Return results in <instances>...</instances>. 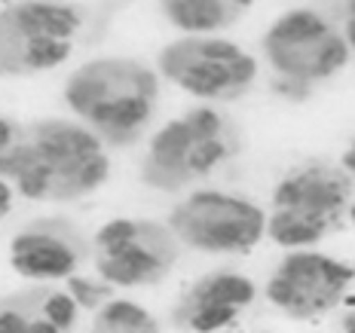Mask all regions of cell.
<instances>
[{"instance_id":"cell-1","label":"cell","mask_w":355,"mask_h":333,"mask_svg":"<svg viewBox=\"0 0 355 333\" xmlns=\"http://www.w3.org/2000/svg\"><path fill=\"white\" fill-rule=\"evenodd\" d=\"M64 105L105 147H125L157 114L159 77L141 58L101 55L68 77Z\"/></svg>"},{"instance_id":"cell-2","label":"cell","mask_w":355,"mask_h":333,"mask_svg":"<svg viewBox=\"0 0 355 333\" xmlns=\"http://www.w3.org/2000/svg\"><path fill=\"white\" fill-rule=\"evenodd\" d=\"M107 177V147L83 123L49 116L28 125L12 187L31 202H77L105 187Z\"/></svg>"},{"instance_id":"cell-3","label":"cell","mask_w":355,"mask_h":333,"mask_svg":"<svg viewBox=\"0 0 355 333\" xmlns=\"http://www.w3.org/2000/svg\"><path fill=\"white\" fill-rule=\"evenodd\" d=\"M233 150L236 138L224 116L211 107H193L147 141L141 181L159 193H181L224 165Z\"/></svg>"},{"instance_id":"cell-4","label":"cell","mask_w":355,"mask_h":333,"mask_svg":"<svg viewBox=\"0 0 355 333\" xmlns=\"http://www.w3.org/2000/svg\"><path fill=\"white\" fill-rule=\"evenodd\" d=\"M83 12L62 0H12L0 10V77H37L64 64Z\"/></svg>"},{"instance_id":"cell-5","label":"cell","mask_w":355,"mask_h":333,"mask_svg":"<svg viewBox=\"0 0 355 333\" xmlns=\"http://www.w3.org/2000/svg\"><path fill=\"white\" fill-rule=\"evenodd\" d=\"M349 208V181L328 165H306L282 177L272 193L266 233L276 245L303 251L334 233Z\"/></svg>"},{"instance_id":"cell-6","label":"cell","mask_w":355,"mask_h":333,"mask_svg":"<svg viewBox=\"0 0 355 333\" xmlns=\"http://www.w3.org/2000/svg\"><path fill=\"white\" fill-rule=\"evenodd\" d=\"M157 71L202 101H236L257 77L254 55L218 34H184L162 46Z\"/></svg>"},{"instance_id":"cell-7","label":"cell","mask_w":355,"mask_h":333,"mask_svg":"<svg viewBox=\"0 0 355 333\" xmlns=\"http://www.w3.org/2000/svg\"><path fill=\"white\" fill-rule=\"evenodd\" d=\"M181 245L172 229L144 217H114L92 239L95 272L110 287H150L175 269Z\"/></svg>"},{"instance_id":"cell-8","label":"cell","mask_w":355,"mask_h":333,"mask_svg":"<svg viewBox=\"0 0 355 333\" xmlns=\"http://www.w3.org/2000/svg\"><path fill=\"white\" fill-rule=\"evenodd\" d=\"M263 53L272 71L279 73L282 92L306 89L322 80H331L349 62V46L334 28L313 10H291L270 25L263 37Z\"/></svg>"},{"instance_id":"cell-9","label":"cell","mask_w":355,"mask_h":333,"mask_svg":"<svg viewBox=\"0 0 355 333\" xmlns=\"http://www.w3.org/2000/svg\"><path fill=\"white\" fill-rule=\"evenodd\" d=\"M168 229L178 245L202 254H242L266 235L261 205L220 190H193L168 214Z\"/></svg>"},{"instance_id":"cell-10","label":"cell","mask_w":355,"mask_h":333,"mask_svg":"<svg viewBox=\"0 0 355 333\" xmlns=\"http://www.w3.org/2000/svg\"><path fill=\"white\" fill-rule=\"evenodd\" d=\"M355 272L346 263L315 251H291L272 269L266 297L282 315L294 321H313L343 303Z\"/></svg>"},{"instance_id":"cell-11","label":"cell","mask_w":355,"mask_h":333,"mask_svg":"<svg viewBox=\"0 0 355 333\" xmlns=\"http://www.w3.org/2000/svg\"><path fill=\"white\" fill-rule=\"evenodd\" d=\"M89 254L80 229L64 217H40L21 226L10 242V266L34 285H53L77 276Z\"/></svg>"},{"instance_id":"cell-12","label":"cell","mask_w":355,"mask_h":333,"mask_svg":"<svg viewBox=\"0 0 355 333\" xmlns=\"http://www.w3.org/2000/svg\"><path fill=\"white\" fill-rule=\"evenodd\" d=\"M254 303V285L239 272H209L181 294L175 324L190 333H218Z\"/></svg>"},{"instance_id":"cell-13","label":"cell","mask_w":355,"mask_h":333,"mask_svg":"<svg viewBox=\"0 0 355 333\" xmlns=\"http://www.w3.org/2000/svg\"><path fill=\"white\" fill-rule=\"evenodd\" d=\"M80 306L55 285H28L0 300V333H73Z\"/></svg>"},{"instance_id":"cell-14","label":"cell","mask_w":355,"mask_h":333,"mask_svg":"<svg viewBox=\"0 0 355 333\" xmlns=\"http://www.w3.org/2000/svg\"><path fill=\"white\" fill-rule=\"evenodd\" d=\"M254 0H159L162 16L184 34H218L248 10Z\"/></svg>"},{"instance_id":"cell-15","label":"cell","mask_w":355,"mask_h":333,"mask_svg":"<svg viewBox=\"0 0 355 333\" xmlns=\"http://www.w3.org/2000/svg\"><path fill=\"white\" fill-rule=\"evenodd\" d=\"M89 333H162V327L141 303L110 297L105 306L95 309Z\"/></svg>"},{"instance_id":"cell-16","label":"cell","mask_w":355,"mask_h":333,"mask_svg":"<svg viewBox=\"0 0 355 333\" xmlns=\"http://www.w3.org/2000/svg\"><path fill=\"white\" fill-rule=\"evenodd\" d=\"M25 135L28 125L0 114V181H12V174H16L21 150H25Z\"/></svg>"},{"instance_id":"cell-17","label":"cell","mask_w":355,"mask_h":333,"mask_svg":"<svg viewBox=\"0 0 355 333\" xmlns=\"http://www.w3.org/2000/svg\"><path fill=\"white\" fill-rule=\"evenodd\" d=\"M68 294L77 300L80 309H92V312L114 297L107 281H89V278H80V276L68 278Z\"/></svg>"},{"instance_id":"cell-18","label":"cell","mask_w":355,"mask_h":333,"mask_svg":"<svg viewBox=\"0 0 355 333\" xmlns=\"http://www.w3.org/2000/svg\"><path fill=\"white\" fill-rule=\"evenodd\" d=\"M10 211H12V187L10 181H0V224L10 217Z\"/></svg>"},{"instance_id":"cell-19","label":"cell","mask_w":355,"mask_h":333,"mask_svg":"<svg viewBox=\"0 0 355 333\" xmlns=\"http://www.w3.org/2000/svg\"><path fill=\"white\" fill-rule=\"evenodd\" d=\"M346 46H352L355 49V16H349V21H346Z\"/></svg>"},{"instance_id":"cell-20","label":"cell","mask_w":355,"mask_h":333,"mask_svg":"<svg viewBox=\"0 0 355 333\" xmlns=\"http://www.w3.org/2000/svg\"><path fill=\"white\" fill-rule=\"evenodd\" d=\"M343 333H355V309L346 312V318H343Z\"/></svg>"},{"instance_id":"cell-21","label":"cell","mask_w":355,"mask_h":333,"mask_svg":"<svg viewBox=\"0 0 355 333\" xmlns=\"http://www.w3.org/2000/svg\"><path fill=\"white\" fill-rule=\"evenodd\" d=\"M349 16H355V0H349Z\"/></svg>"},{"instance_id":"cell-22","label":"cell","mask_w":355,"mask_h":333,"mask_svg":"<svg viewBox=\"0 0 355 333\" xmlns=\"http://www.w3.org/2000/svg\"><path fill=\"white\" fill-rule=\"evenodd\" d=\"M349 214H352V224H355V205H352V208H349Z\"/></svg>"}]
</instances>
